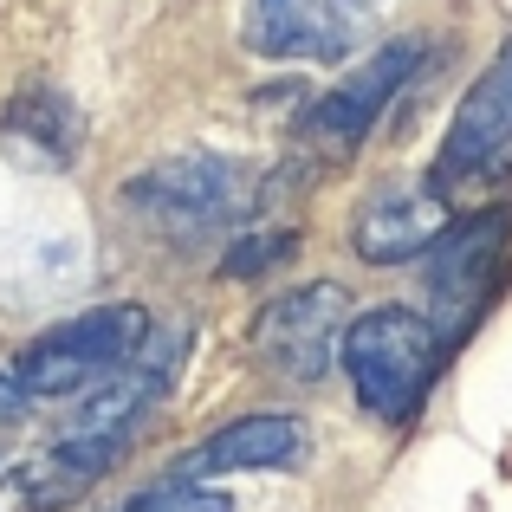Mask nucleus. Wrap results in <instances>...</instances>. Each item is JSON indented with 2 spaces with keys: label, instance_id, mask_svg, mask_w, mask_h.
<instances>
[{
  "label": "nucleus",
  "instance_id": "1",
  "mask_svg": "<svg viewBox=\"0 0 512 512\" xmlns=\"http://www.w3.org/2000/svg\"><path fill=\"white\" fill-rule=\"evenodd\" d=\"M435 357H441L435 325L415 318L409 305H370L344 331V376L376 422H409L415 402L428 396Z\"/></svg>",
  "mask_w": 512,
  "mask_h": 512
},
{
  "label": "nucleus",
  "instance_id": "2",
  "mask_svg": "<svg viewBox=\"0 0 512 512\" xmlns=\"http://www.w3.org/2000/svg\"><path fill=\"white\" fill-rule=\"evenodd\" d=\"M506 240H512V214L506 208H487L474 221L448 227L435 247L422 253L428 260V325H435L441 350H454L467 331L480 325V312L493 305L506 279Z\"/></svg>",
  "mask_w": 512,
  "mask_h": 512
},
{
  "label": "nucleus",
  "instance_id": "3",
  "mask_svg": "<svg viewBox=\"0 0 512 512\" xmlns=\"http://www.w3.org/2000/svg\"><path fill=\"white\" fill-rule=\"evenodd\" d=\"M143 338H150L143 305H98V312H78L65 325H52L46 338H33L13 370L33 396H78V389L104 383Z\"/></svg>",
  "mask_w": 512,
  "mask_h": 512
},
{
  "label": "nucleus",
  "instance_id": "4",
  "mask_svg": "<svg viewBox=\"0 0 512 512\" xmlns=\"http://www.w3.org/2000/svg\"><path fill=\"white\" fill-rule=\"evenodd\" d=\"M506 175H512V46L493 59V72L480 78V85L467 91V104L454 111L428 182L448 201H480L487 188H500Z\"/></svg>",
  "mask_w": 512,
  "mask_h": 512
},
{
  "label": "nucleus",
  "instance_id": "5",
  "mask_svg": "<svg viewBox=\"0 0 512 512\" xmlns=\"http://www.w3.org/2000/svg\"><path fill=\"white\" fill-rule=\"evenodd\" d=\"M344 331H350V292L331 279H312V286H292L266 305L253 325V344L292 383H325L344 363Z\"/></svg>",
  "mask_w": 512,
  "mask_h": 512
},
{
  "label": "nucleus",
  "instance_id": "6",
  "mask_svg": "<svg viewBox=\"0 0 512 512\" xmlns=\"http://www.w3.org/2000/svg\"><path fill=\"white\" fill-rule=\"evenodd\" d=\"M253 195V169L234 163V156H208V150H188V156H163L130 182V201H137L150 221L182 227V234H201L214 221H234Z\"/></svg>",
  "mask_w": 512,
  "mask_h": 512
},
{
  "label": "nucleus",
  "instance_id": "7",
  "mask_svg": "<svg viewBox=\"0 0 512 512\" xmlns=\"http://www.w3.org/2000/svg\"><path fill=\"white\" fill-rule=\"evenodd\" d=\"M415 59H422V39H396V46L370 52V59H363L357 72L344 78V85H331L325 98L312 104V117H305V137H312L318 150H331V156L357 150V143L370 137V124L389 111V98L409 85Z\"/></svg>",
  "mask_w": 512,
  "mask_h": 512
},
{
  "label": "nucleus",
  "instance_id": "8",
  "mask_svg": "<svg viewBox=\"0 0 512 512\" xmlns=\"http://www.w3.org/2000/svg\"><path fill=\"white\" fill-rule=\"evenodd\" d=\"M448 195L435 182H376L370 195L357 201V221H350V240L370 266H402L415 253H428L441 234H448Z\"/></svg>",
  "mask_w": 512,
  "mask_h": 512
},
{
  "label": "nucleus",
  "instance_id": "9",
  "mask_svg": "<svg viewBox=\"0 0 512 512\" xmlns=\"http://www.w3.org/2000/svg\"><path fill=\"white\" fill-rule=\"evenodd\" d=\"M305 454V428L299 415H279V409H260V415H240V422L214 428L195 454H182V474L175 487H208L214 474H260V467H292Z\"/></svg>",
  "mask_w": 512,
  "mask_h": 512
},
{
  "label": "nucleus",
  "instance_id": "10",
  "mask_svg": "<svg viewBox=\"0 0 512 512\" xmlns=\"http://www.w3.org/2000/svg\"><path fill=\"white\" fill-rule=\"evenodd\" d=\"M247 46L260 59H338L350 52L344 0H253Z\"/></svg>",
  "mask_w": 512,
  "mask_h": 512
},
{
  "label": "nucleus",
  "instance_id": "11",
  "mask_svg": "<svg viewBox=\"0 0 512 512\" xmlns=\"http://www.w3.org/2000/svg\"><path fill=\"white\" fill-rule=\"evenodd\" d=\"M0 137H7L13 156L26 163H72L78 150V111L59 98V91H20L0 117Z\"/></svg>",
  "mask_w": 512,
  "mask_h": 512
},
{
  "label": "nucleus",
  "instance_id": "12",
  "mask_svg": "<svg viewBox=\"0 0 512 512\" xmlns=\"http://www.w3.org/2000/svg\"><path fill=\"white\" fill-rule=\"evenodd\" d=\"M292 253H299V234H292V227H260V234H240L234 247H227L221 273L227 279H260V273H279Z\"/></svg>",
  "mask_w": 512,
  "mask_h": 512
},
{
  "label": "nucleus",
  "instance_id": "13",
  "mask_svg": "<svg viewBox=\"0 0 512 512\" xmlns=\"http://www.w3.org/2000/svg\"><path fill=\"white\" fill-rule=\"evenodd\" d=\"M124 512H227V493H214V487H156V493H143V500H130Z\"/></svg>",
  "mask_w": 512,
  "mask_h": 512
},
{
  "label": "nucleus",
  "instance_id": "14",
  "mask_svg": "<svg viewBox=\"0 0 512 512\" xmlns=\"http://www.w3.org/2000/svg\"><path fill=\"white\" fill-rule=\"evenodd\" d=\"M26 415H33V389L20 383V370H7V363H0V428L26 422Z\"/></svg>",
  "mask_w": 512,
  "mask_h": 512
},
{
  "label": "nucleus",
  "instance_id": "15",
  "mask_svg": "<svg viewBox=\"0 0 512 512\" xmlns=\"http://www.w3.org/2000/svg\"><path fill=\"white\" fill-rule=\"evenodd\" d=\"M344 7H370V0H344Z\"/></svg>",
  "mask_w": 512,
  "mask_h": 512
}]
</instances>
